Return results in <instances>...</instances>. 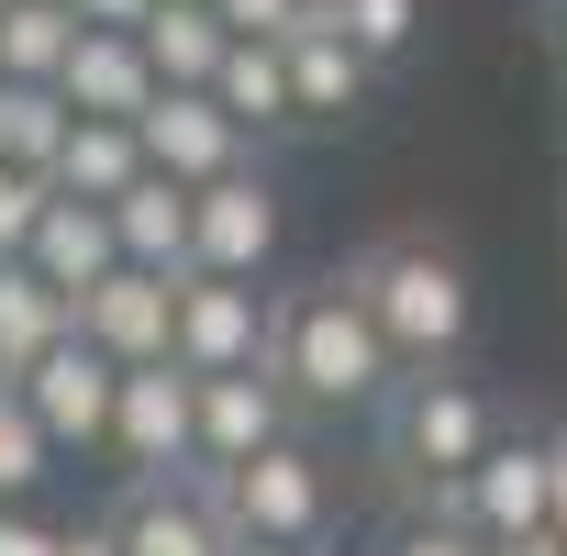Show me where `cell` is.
Returning <instances> with one entry per match:
<instances>
[{"label": "cell", "mask_w": 567, "mask_h": 556, "mask_svg": "<svg viewBox=\"0 0 567 556\" xmlns=\"http://www.w3.org/2000/svg\"><path fill=\"white\" fill-rule=\"evenodd\" d=\"M79 23H101V34H145L156 0H79Z\"/></svg>", "instance_id": "cell-30"}, {"label": "cell", "mask_w": 567, "mask_h": 556, "mask_svg": "<svg viewBox=\"0 0 567 556\" xmlns=\"http://www.w3.org/2000/svg\"><path fill=\"white\" fill-rule=\"evenodd\" d=\"M301 434V401L278 390L267 368H234V379H200V467H245L267 445Z\"/></svg>", "instance_id": "cell-13"}, {"label": "cell", "mask_w": 567, "mask_h": 556, "mask_svg": "<svg viewBox=\"0 0 567 556\" xmlns=\"http://www.w3.org/2000/svg\"><path fill=\"white\" fill-rule=\"evenodd\" d=\"M489 556H567V534H523V545H489Z\"/></svg>", "instance_id": "cell-32"}, {"label": "cell", "mask_w": 567, "mask_h": 556, "mask_svg": "<svg viewBox=\"0 0 567 556\" xmlns=\"http://www.w3.org/2000/svg\"><path fill=\"white\" fill-rule=\"evenodd\" d=\"M134 45H145L156 90H212V79H223V56H234V23L212 12V0H156V23H145Z\"/></svg>", "instance_id": "cell-17"}, {"label": "cell", "mask_w": 567, "mask_h": 556, "mask_svg": "<svg viewBox=\"0 0 567 556\" xmlns=\"http://www.w3.org/2000/svg\"><path fill=\"white\" fill-rule=\"evenodd\" d=\"M123 478H178V467H200V379L178 368V357H145V368H123V390H112V445H101Z\"/></svg>", "instance_id": "cell-6"}, {"label": "cell", "mask_w": 567, "mask_h": 556, "mask_svg": "<svg viewBox=\"0 0 567 556\" xmlns=\"http://www.w3.org/2000/svg\"><path fill=\"white\" fill-rule=\"evenodd\" d=\"M112 234H123V267H156V278H189V189L178 178H134L112 200Z\"/></svg>", "instance_id": "cell-18"}, {"label": "cell", "mask_w": 567, "mask_h": 556, "mask_svg": "<svg viewBox=\"0 0 567 556\" xmlns=\"http://www.w3.org/2000/svg\"><path fill=\"white\" fill-rule=\"evenodd\" d=\"M545 23H556V45H567V0H545Z\"/></svg>", "instance_id": "cell-34"}, {"label": "cell", "mask_w": 567, "mask_h": 556, "mask_svg": "<svg viewBox=\"0 0 567 556\" xmlns=\"http://www.w3.org/2000/svg\"><path fill=\"white\" fill-rule=\"evenodd\" d=\"M79 334H90L112 368L167 357V346H178V278H156V267H112L101 290L79 301Z\"/></svg>", "instance_id": "cell-12"}, {"label": "cell", "mask_w": 567, "mask_h": 556, "mask_svg": "<svg viewBox=\"0 0 567 556\" xmlns=\"http://www.w3.org/2000/svg\"><path fill=\"white\" fill-rule=\"evenodd\" d=\"M379 556H489V545H478L467 523H445V512H412V523H401Z\"/></svg>", "instance_id": "cell-28"}, {"label": "cell", "mask_w": 567, "mask_h": 556, "mask_svg": "<svg viewBox=\"0 0 567 556\" xmlns=\"http://www.w3.org/2000/svg\"><path fill=\"white\" fill-rule=\"evenodd\" d=\"M45 467H56V434L34 423V401H23L12 379H0V501H34Z\"/></svg>", "instance_id": "cell-24"}, {"label": "cell", "mask_w": 567, "mask_h": 556, "mask_svg": "<svg viewBox=\"0 0 567 556\" xmlns=\"http://www.w3.org/2000/svg\"><path fill=\"white\" fill-rule=\"evenodd\" d=\"M68 134H79V112H68V90H56V79H0V167L56 178Z\"/></svg>", "instance_id": "cell-21"}, {"label": "cell", "mask_w": 567, "mask_h": 556, "mask_svg": "<svg viewBox=\"0 0 567 556\" xmlns=\"http://www.w3.org/2000/svg\"><path fill=\"white\" fill-rule=\"evenodd\" d=\"M45 200H56V178H34V167H0V267H12V256L34 245Z\"/></svg>", "instance_id": "cell-26"}, {"label": "cell", "mask_w": 567, "mask_h": 556, "mask_svg": "<svg viewBox=\"0 0 567 556\" xmlns=\"http://www.w3.org/2000/svg\"><path fill=\"white\" fill-rule=\"evenodd\" d=\"M56 556H123V534H112V512H101V523H68V545H56Z\"/></svg>", "instance_id": "cell-31"}, {"label": "cell", "mask_w": 567, "mask_h": 556, "mask_svg": "<svg viewBox=\"0 0 567 556\" xmlns=\"http://www.w3.org/2000/svg\"><path fill=\"white\" fill-rule=\"evenodd\" d=\"M112 534H123V556H234V523H223L212 467H178V478H123Z\"/></svg>", "instance_id": "cell-9"}, {"label": "cell", "mask_w": 567, "mask_h": 556, "mask_svg": "<svg viewBox=\"0 0 567 556\" xmlns=\"http://www.w3.org/2000/svg\"><path fill=\"white\" fill-rule=\"evenodd\" d=\"M189 267L200 278H267L278 267V178L267 167L189 189Z\"/></svg>", "instance_id": "cell-8"}, {"label": "cell", "mask_w": 567, "mask_h": 556, "mask_svg": "<svg viewBox=\"0 0 567 556\" xmlns=\"http://www.w3.org/2000/svg\"><path fill=\"white\" fill-rule=\"evenodd\" d=\"M23 267L45 278V290H68V301H90L101 278L123 267V234H112V200H45V223H34V245H23Z\"/></svg>", "instance_id": "cell-14"}, {"label": "cell", "mask_w": 567, "mask_h": 556, "mask_svg": "<svg viewBox=\"0 0 567 556\" xmlns=\"http://www.w3.org/2000/svg\"><path fill=\"white\" fill-rule=\"evenodd\" d=\"M379 412H390V467H401V478H423V490H434V478H467V467L512 434V423L489 412V390H478V379H456V368H412Z\"/></svg>", "instance_id": "cell-3"}, {"label": "cell", "mask_w": 567, "mask_h": 556, "mask_svg": "<svg viewBox=\"0 0 567 556\" xmlns=\"http://www.w3.org/2000/svg\"><path fill=\"white\" fill-rule=\"evenodd\" d=\"M134 178H145V134L79 112V134H68V156H56V189H68V200H123Z\"/></svg>", "instance_id": "cell-23"}, {"label": "cell", "mask_w": 567, "mask_h": 556, "mask_svg": "<svg viewBox=\"0 0 567 556\" xmlns=\"http://www.w3.org/2000/svg\"><path fill=\"white\" fill-rule=\"evenodd\" d=\"M267 379L290 390L301 412H379L412 368L390 357L379 312L357 301V278H312V290H278V323H267Z\"/></svg>", "instance_id": "cell-1"}, {"label": "cell", "mask_w": 567, "mask_h": 556, "mask_svg": "<svg viewBox=\"0 0 567 556\" xmlns=\"http://www.w3.org/2000/svg\"><path fill=\"white\" fill-rule=\"evenodd\" d=\"M212 101H223L245 134H290V123H301V101H290V45H256V34H234V56H223Z\"/></svg>", "instance_id": "cell-20"}, {"label": "cell", "mask_w": 567, "mask_h": 556, "mask_svg": "<svg viewBox=\"0 0 567 556\" xmlns=\"http://www.w3.org/2000/svg\"><path fill=\"white\" fill-rule=\"evenodd\" d=\"M234 556H323V545H234Z\"/></svg>", "instance_id": "cell-33"}, {"label": "cell", "mask_w": 567, "mask_h": 556, "mask_svg": "<svg viewBox=\"0 0 567 556\" xmlns=\"http://www.w3.org/2000/svg\"><path fill=\"white\" fill-rule=\"evenodd\" d=\"M68 112H101V123H145V101H156V68H145V45L134 34H79V56H68Z\"/></svg>", "instance_id": "cell-16"}, {"label": "cell", "mask_w": 567, "mask_h": 556, "mask_svg": "<svg viewBox=\"0 0 567 556\" xmlns=\"http://www.w3.org/2000/svg\"><path fill=\"white\" fill-rule=\"evenodd\" d=\"M23 401H34V423L56 434V456H101L112 445V390H123V368L90 346V334H68V346H45L23 379H12Z\"/></svg>", "instance_id": "cell-10"}, {"label": "cell", "mask_w": 567, "mask_h": 556, "mask_svg": "<svg viewBox=\"0 0 567 556\" xmlns=\"http://www.w3.org/2000/svg\"><path fill=\"white\" fill-rule=\"evenodd\" d=\"M346 278H357V301L379 312V334H390L401 368H456V346H467V323H478V290H467V267H456L434 234H390V245H368Z\"/></svg>", "instance_id": "cell-2"}, {"label": "cell", "mask_w": 567, "mask_h": 556, "mask_svg": "<svg viewBox=\"0 0 567 556\" xmlns=\"http://www.w3.org/2000/svg\"><path fill=\"white\" fill-rule=\"evenodd\" d=\"M79 334V301L68 290H45V278L12 256V267H0V379H23L45 346H68Z\"/></svg>", "instance_id": "cell-19"}, {"label": "cell", "mask_w": 567, "mask_h": 556, "mask_svg": "<svg viewBox=\"0 0 567 556\" xmlns=\"http://www.w3.org/2000/svg\"><path fill=\"white\" fill-rule=\"evenodd\" d=\"M212 490H223L234 545H323L334 534V467L301 434L267 445V456H245V467H212Z\"/></svg>", "instance_id": "cell-4"}, {"label": "cell", "mask_w": 567, "mask_h": 556, "mask_svg": "<svg viewBox=\"0 0 567 556\" xmlns=\"http://www.w3.org/2000/svg\"><path fill=\"white\" fill-rule=\"evenodd\" d=\"M68 545V523L56 512H34V501H0V556H56Z\"/></svg>", "instance_id": "cell-29"}, {"label": "cell", "mask_w": 567, "mask_h": 556, "mask_svg": "<svg viewBox=\"0 0 567 556\" xmlns=\"http://www.w3.org/2000/svg\"><path fill=\"white\" fill-rule=\"evenodd\" d=\"M134 134H145V167H156V178H178V189H212V178L256 167V156H245L256 134H245V123H234L212 90H156Z\"/></svg>", "instance_id": "cell-11"}, {"label": "cell", "mask_w": 567, "mask_h": 556, "mask_svg": "<svg viewBox=\"0 0 567 556\" xmlns=\"http://www.w3.org/2000/svg\"><path fill=\"white\" fill-rule=\"evenodd\" d=\"M79 34V0H0V79H68Z\"/></svg>", "instance_id": "cell-22"}, {"label": "cell", "mask_w": 567, "mask_h": 556, "mask_svg": "<svg viewBox=\"0 0 567 556\" xmlns=\"http://www.w3.org/2000/svg\"><path fill=\"white\" fill-rule=\"evenodd\" d=\"M267 323H278V290L267 278H178V368L189 379H234V368H267Z\"/></svg>", "instance_id": "cell-7"}, {"label": "cell", "mask_w": 567, "mask_h": 556, "mask_svg": "<svg viewBox=\"0 0 567 556\" xmlns=\"http://www.w3.org/2000/svg\"><path fill=\"white\" fill-rule=\"evenodd\" d=\"M423 512H445V523H467L478 545H523V534H556V467H545V434L523 423V434H501L467 478H434L423 490Z\"/></svg>", "instance_id": "cell-5"}, {"label": "cell", "mask_w": 567, "mask_h": 556, "mask_svg": "<svg viewBox=\"0 0 567 556\" xmlns=\"http://www.w3.org/2000/svg\"><path fill=\"white\" fill-rule=\"evenodd\" d=\"M357 56H379V68H401L412 45H423V0H346V12H323Z\"/></svg>", "instance_id": "cell-25"}, {"label": "cell", "mask_w": 567, "mask_h": 556, "mask_svg": "<svg viewBox=\"0 0 567 556\" xmlns=\"http://www.w3.org/2000/svg\"><path fill=\"white\" fill-rule=\"evenodd\" d=\"M368 90H379V56H357V45L312 12V23L290 34V101H301V123H357Z\"/></svg>", "instance_id": "cell-15"}, {"label": "cell", "mask_w": 567, "mask_h": 556, "mask_svg": "<svg viewBox=\"0 0 567 556\" xmlns=\"http://www.w3.org/2000/svg\"><path fill=\"white\" fill-rule=\"evenodd\" d=\"M312 12H346V0H312Z\"/></svg>", "instance_id": "cell-35"}, {"label": "cell", "mask_w": 567, "mask_h": 556, "mask_svg": "<svg viewBox=\"0 0 567 556\" xmlns=\"http://www.w3.org/2000/svg\"><path fill=\"white\" fill-rule=\"evenodd\" d=\"M212 12H223L234 34H256V45H290V34L312 23V0H212Z\"/></svg>", "instance_id": "cell-27"}]
</instances>
